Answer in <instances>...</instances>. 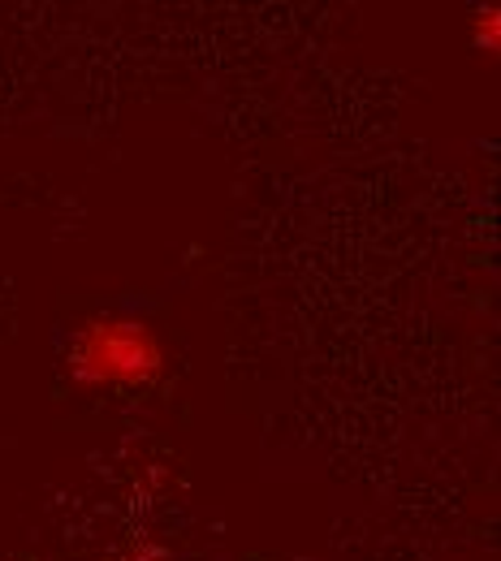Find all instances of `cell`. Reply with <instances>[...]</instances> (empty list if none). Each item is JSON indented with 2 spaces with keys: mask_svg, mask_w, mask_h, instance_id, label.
Masks as SVG:
<instances>
[{
  "mask_svg": "<svg viewBox=\"0 0 501 561\" xmlns=\"http://www.w3.org/2000/svg\"><path fill=\"white\" fill-rule=\"evenodd\" d=\"M164 371V346L151 324L130 316H95L78 329L70 376L87 389H147Z\"/></svg>",
  "mask_w": 501,
  "mask_h": 561,
  "instance_id": "cell-1",
  "label": "cell"
},
{
  "mask_svg": "<svg viewBox=\"0 0 501 561\" xmlns=\"http://www.w3.org/2000/svg\"><path fill=\"white\" fill-rule=\"evenodd\" d=\"M498 31H501V13L493 4L471 18V39H476V48L489 53V57H498Z\"/></svg>",
  "mask_w": 501,
  "mask_h": 561,
  "instance_id": "cell-2",
  "label": "cell"
}]
</instances>
